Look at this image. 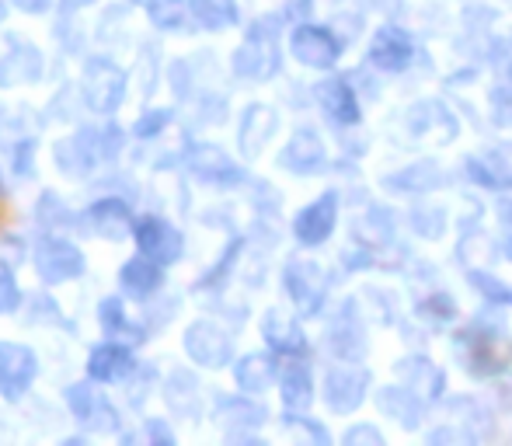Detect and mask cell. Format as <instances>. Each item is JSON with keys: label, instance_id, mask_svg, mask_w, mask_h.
Instances as JSON below:
<instances>
[{"label": "cell", "instance_id": "obj_7", "mask_svg": "<svg viewBox=\"0 0 512 446\" xmlns=\"http://www.w3.org/2000/svg\"><path fill=\"white\" fill-rule=\"evenodd\" d=\"M185 352H189L199 366L216 370V366L230 363V356H234V342H230V335L223 332L220 325H213V321H196V325L185 332Z\"/></svg>", "mask_w": 512, "mask_h": 446}, {"label": "cell", "instance_id": "obj_5", "mask_svg": "<svg viewBox=\"0 0 512 446\" xmlns=\"http://www.w3.org/2000/svg\"><path fill=\"white\" fill-rule=\"evenodd\" d=\"M67 405H70V412L81 419V426L91 429V433H115V429H119V412H115L112 401H108L102 391H95L91 384H70Z\"/></svg>", "mask_w": 512, "mask_h": 446}, {"label": "cell", "instance_id": "obj_26", "mask_svg": "<svg viewBox=\"0 0 512 446\" xmlns=\"http://www.w3.org/2000/svg\"><path fill=\"white\" fill-rule=\"evenodd\" d=\"M98 318H102L105 335H115L119 328H126V314H122V304L115 297L102 300V311H98Z\"/></svg>", "mask_w": 512, "mask_h": 446}, {"label": "cell", "instance_id": "obj_2", "mask_svg": "<svg viewBox=\"0 0 512 446\" xmlns=\"http://www.w3.org/2000/svg\"><path fill=\"white\" fill-rule=\"evenodd\" d=\"M84 251L77 244L63 241V237H42L35 244V272L42 283H70L84 272Z\"/></svg>", "mask_w": 512, "mask_h": 446}, {"label": "cell", "instance_id": "obj_8", "mask_svg": "<svg viewBox=\"0 0 512 446\" xmlns=\"http://www.w3.org/2000/svg\"><path fill=\"white\" fill-rule=\"evenodd\" d=\"M189 171L206 185H234L241 182V168L223 154L220 147H209V143H199V147L189 150Z\"/></svg>", "mask_w": 512, "mask_h": 446}, {"label": "cell", "instance_id": "obj_29", "mask_svg": "<svg viewBox=\"0 0 512 446\" xmlns=\"http://www.w3.org/2000/svg\"><path fill=\"white\" fill-rule=\"evenodd\" d=\"M0 21H4V4H0Z\"/></svg>", "mask_w": 512, "mask_h": 446}, {"label": "cell", "instance_id": "obj_9", "mask_svg": "<svg viewBox=\"0 0 512 446\" xmlns=\"http://www.w3.org/2000/svg\"><path fill=\"white\" fill-rule=\"evenodd\" d=\"M84 223H88L98 237H108V241H122V237H129L136 227L133 210H129L122 199H98L95 206H88Z\"/></svg>", "mask_w": 512, "mask_h": 446}, {"label": "cell", "instance_id": "obj_4", "mask_svg": "<svg viewBox=\"0 0 512 446\" xmlns=\"http://www.w3.org/2000/svg\"><path fill=\"white\" fill-rule=\"evenodd\" d=\"M39 373V359L28 345L0 342V398L21 401Z\"/></svg>", "mask_w": 512, "mask_h": 446}, {"label": "cell", "instance_id": "obj_19", "mask_svg": "<svg viewBox=\"0 0 512 446\" xmlns=\"http://www.w3.org/2000/svg\"><path fill=\"white\" fill-rule=\"evenodd\" d=\"M189 11L209 32H220V28H230L237 21L234 0H189Z\"/></svg>", "mask_w": 512, "mask_h": 446}, {"label": "cell", "instance_id": "obj_12", "mask_svg": "<svg viewBox=\"0 0 512 446\" xmlns=\"http://www.w3.org/2000/svg\"><path fill=\"white\" fill-rule=\"evenodd\" d=\"M161 269H164V265L154 262V258H147V255L129 258V262L122 265V272H119L122 293H126V297H133V300L150 297V293L161 286Z\"/></svg>", "mask_w": 512, "mask_h": 446}, {"label": "cell", "instance_id": "obj_13", "mask_svg": "<svg viewBox=\"0 0 512 446\" xmlns=\"http://www.w3.org/2000/svg\"><path fill=\"white\" fill-rule=\"evenodd\" d=\"M335 217H338V199L335 192H328V196H321L314 206H307L297 217V237L304 244H321L331 234V227H335Z\"/></svg>", "mask_w": 512, "mask_h": 446}, {"label": "cell", "instance_id": "obj_28", "mask_svg": "<svg viewBox=\"0 0 512 446\" xmlns=\"http://www.w3.org/2000/svg\"><path fill=\"white\" fill-rule=\"evenodd\" d=\"M70 7H84V4H95V0H67Z\"/></svg>", "mask_w": 512, "mask_h": 446}, {"label": "cell", "instance_id": "obj_24", "mask_svg": "<svg viewBox=\"0 0 512 446\" xmlns=\"http://www.w3.org/2000/svg\"><path fill=\"white\" fill-rule=\"evenodd\" d=\"M21 307V290L14 283V272L0 262V314H14Z\"/></svg>", "mask_w": 512, "mask_h": 446}, {"label": "cell", "instance_id": "obj_14", "mask_svg": "<svg viewBox=\"0 0 512 446\" xmlns=\"http://www.w3.org/2000/svg\"><path fill=\"white\" fill-rule=\"evenodd\" d=\"M373 63L384 70H401L408 67L411 60V42L408 35H401L398 28H380L377 35H373Z\"/></svg>", "mask_w": 512, "mask_h": 446}, {"label": "cell", "instance_id": "obj_21", "mask_svg": "<svg viewBox=\"0 0 512 446\" xmlns=\"http://www.w3.org/2000/svg\"><path fill=\"white\" fill-rule=\"evenodd\" d=\"M265 338H269L272 349L279 352H300L304 349V335L293 321H286L283 314H269L265 318Z\"/></svg>", "mask_w": 512, "mask_h": 446}, {"label": "cell", "instance_id": "obj_16", "mask_svg": "<svg viewBox=\"0 0 512 446\" xmlns=\"http://www.w3.org/2000/svg\"><path fill=\"white\" fill-rule=\"evenodd\" d=\"M363 387L366 377L363 373H352V370H335L328 380V401L335 412H352V408L363 401Z\"/></svg>", "mask_w": 512, "mask_h": 446}, {"label": "cell", "instance_id": "obj_25", "mask_svg": "<svg viewBox=\"0 0 512 446\" xmlns=\"http://www.w3.org/2000/svg\"><path fill=\"white\" fill-rule=\"evenodd\" d=\"M168 122H171V112H168V109H154V112H147L140 122H136L133 133L140 136V140H150V136L161 133V129L168 126Z\"/></svg>", "mask_w": 512, "mask_h": 446}, {"label": "cell", "instance_id": "obj_17", "mask_svg": "<svg viewBox=\"0 0 512 446\" xmlns=\"http://www.w3.org/2000/svg\"><path fill=\"white\" fill-rule=\"evenodd\" d=\"M321 157H324V147H321V140H317V133H310V129L293 136L290 147L283 150V164L293 171H314L317 164H321Z\"/></svg>", "mask_w": 512, "mask_h": 446}, {"label": "cell", "instance_id": "obj_6", "mask_svg": "<svg viewBox=\"0 0 512 446\" xmlns=\"http://www.w3.org/2000/svg\"><path fill=\"white\" fill-rule=\"evenodd\" d=\"M133 237H136V248H140V255L154 258V262L171 265V262H178V258H182V234H178L168 220H161V217L136 220Z\"/></svg>", "mask_w": 512, "mask_h": 446}, {"label": "cell", "instance_id": "obj_1", "mask_svg": "<svg viewBox=\"0 0 512 446\" xmlns=\"http://www.w3.org/2000/svg\"><path fill=\"white\" fill-rule=\"evenodd\" d=\"M81 95H84V102H88L91 112L112 115L115 109H119L122 95H126V74H122L112 60L95 56V60H88V67H84Z\"/></svg>", "mask_w": 512, "mask_h": 446}, {"label": "cell", "instance_id": "obj_11", "mask_svg": "<svg viewBox=\"0 0 512 446\" xmlns=\"http://www.w3.org/2000/svg\"><path fill=\"white\" fill-rule=\"evenodd\" d=\"M133 370H136V359L126 345L102 342V345H95L88 356V373L98 384H119V380H126Z\"/></svg>", "mask_w": 512, "mask_h": 446}, {"label": "cell", "instance_id": "obj_18", "mask_svg": "<svg viewBox=\"0 0 512 446\" xmlns=\"http://www.w3.org/2000/svg\"><path fill=\"white\" fill-rule=\"evenodd\" d=\"M317 98H321V105L335 115L338 122H356L359 119V105H356V98H352L349 84L324 81L321 88H317Z\"/></svg>", "mask_w": 512, "mask_h": 446}, {"label": "cell", "instance_id": "obj_23", "mask_svg": "<svg viewBox=\"0 0 512 446\" xmlns=\"http://www.w3.org/2000/svg\"><path fill=\"white\" fill-rule=\"evenodd\" d=\"M147 4V14L150 21H154L157 28H182L185 21V11H189V4L185 0H143Z\"/></svg>", "mask_w": 512, "mask_h": 446}, {"label": "cell", "instance_id": "obj_22", "mask_svg": "<svg viewBox=\"0 0 512 446\" xmlns=\"http://www.w3.org/2000/svg\"><path fill=\"white\" fill-rule=\"evenodd\" d=\"M310 377H307V370L304 366H290L286 370V377H283V401H286V408H307L310 405Z\"/></svg>", "mask_w": 512, "mask_h": 446}, {"label": "cell", "instance_id": "obj_3", "mask_svg": "<svg viewBox=\"0 0 512 446\" xmlns=\"http://www.w3.org/2000/svg\"><path fill=\"white\" fill-rule=\"evenodd\" d=\"M279 67V46H276V32L269 28V21L255 25L244 39V46L234 53V70L241 77H251V81H262V77H272Z\"/></svg>", "mask_w": 512, "mask_h": 446}, {"label": "cell", "instance_id": "obj_20", "mask_svg": "<svg viewBox=\"0 0 512 446\" xmlns=\"http://www.w3.org/2000/svg\"><path fill=\"white\" fill-rule=\"evenodd\" d=\"M272 373H276V363L269 356H248L237 363L234 377L244 391H265L272 384Z\"/></svg>", "mask_w": 512, "mask_h": 446}, {"label": "cell", "instance_id": "obj_15", "mask_svg": "<svg viewBox=\"0 0 512 446\" xmlns=\"http://www.w3.org/2000/svg\"><path fill=\"white\" fill-rule=\"evenodd\" d=\"M276 133V115L265 105H251L244 112V122H241V150L248 157H258V150L265 147V140Z\"/></svg>", "mask_w": 512, "mask_h": 446}, {"label": "cell", "instance_id": "obj_10", "mask_svg": "<svg viewBox=\"0 0 512 446\" xmlns=\"http://www.w3.org/2000/svg\"><path fill=\"white\" fill-rule=\"evenodd\" d=\"M293 56L307 67H331L338 60V39L328 32V28L317 25H304L293 32Z\"/></svg>", "mask_w": 512, "mask_h": 446}, {"label": "cell", "instance_id": "obj_27", "mask_svg": "<svg viewBox=\"0 0 512 446\" xmlns=\"http://www.w3.org/2000/svg\"><path fill=\"white\" fill-rule=\"evenodd\" d=\"M53 0H14V7H21L25 14H46Z\"/></svg>", "mask_w": 512, "mask_h": 446}]
</instances>
